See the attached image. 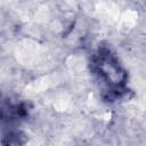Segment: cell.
<instances>
[{"label":"cell","mask_w":146,"mask_h":146,"mask_svg":"<svg viewBox=\"0 0 146 146\" xmlns=\"http://www.w3.org/2000/svg\"><path fill=\"white\" fill-rule=\"evenodd\" d=\"M90 71L99 89L110 102L123 97L128 91V72L116 54L106 46L98 47L90 57Z\"/></svg>","instance_id":"cell-1"}]
</instances>
